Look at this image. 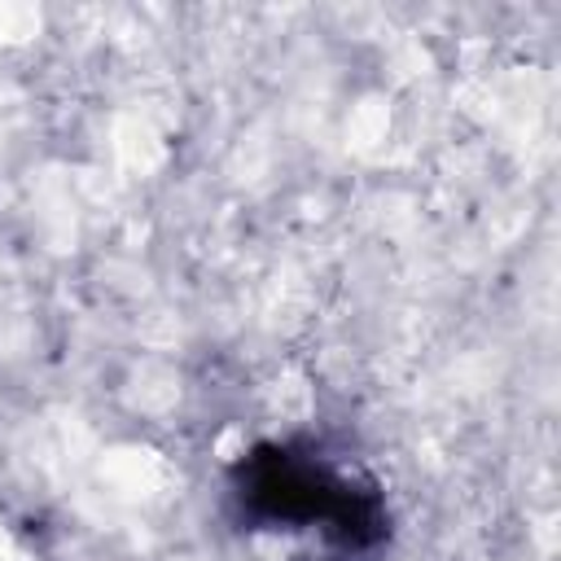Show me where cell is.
I'll return each mask as SVG.
<instances>
[{"instance_id":"1","label":"cell","mask_w":561,"mask_h":561,"mask_svg":"<svg viewBox=\"0 0 561 561\" xmlns=\"http://www.w3.org/2000/svg\"><path fill=\"white\" fill-rule=\"evenodd\" d=\"M241 508L276 526H324L346 548H373L386 535V508L373 486L333 473L294 447H254L237 469Z\"/></svg>"}]
</instances>
